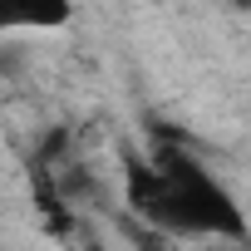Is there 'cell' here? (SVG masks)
<instances>
[{"label":"cell","instance_id":"obj_1","mask_svg":"<svg viewBox=\"0 0 251 251\" xmlns=\"http://www.w3.org/2000/svg\"><path fill=\"white\" fill-rule=\"evenodd\" d=\"M128 202L163 236L246 241V217L236 197L187 148H158L153 158H128Z\"/></svg>","mask_w":251,"mask_h":251},{"label":"cell","instance_id":"obj_2","mask_svg":"<svg viewBox=\"0 0 251 251\" xmlns=\"http://www.w3.org/2000/svg\"><path fill=\"white\" fill-rule=\"evenodd\" d=\"M69 5H50V10H35V5H0V40H15V35H35V30H59L69 25Z\"/></svg>","mask_w":251,"mask_h":251},{"label":"cell","instance_id":"obj_3","mask_svg":"<svg viewBox=\"0 0 251 251\" xmlns=\"http://www.w3.org/2000/svg\"><path fill=\"white\" fill-rule=\"evenodd\" d=\"M79 251H113V246H108V241H99V236H94V241H84V246H79Z\"/></svg>","mask_w":251,"mask_h":251},{"label":"cell","instance_id":"obj_4","mask_svg":"<svg viewBox=\"0 0 251 251\" xmlns=\"http://www.w3.org/2000/svg\"><path fill=\"white\" fill-rule=\"evenodd\" d=\"M153 251H163V246H153Z\"/></svg>","mask_w":251,"mask_h":251}]
</instances>
